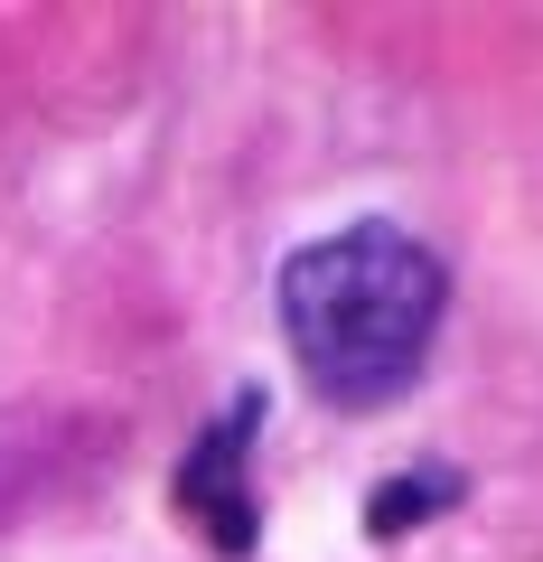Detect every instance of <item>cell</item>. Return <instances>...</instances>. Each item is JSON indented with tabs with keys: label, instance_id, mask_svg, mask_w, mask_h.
I'll list each match as a JSON object with an SVG mask.
<instances>
[{
	"label": "cell",
	"instance_id": "1",
	"mask_svg": "<svg viewBox=\"0 0 543 562\" xmlns=\"http://www.w3.org/2000/svg\"><path fill=\"white\" fill-rule=\"evenodd\" d=\"M282 338L301 357V375L347 413H375L422 375L431 338H441L450 281L431 262V244H412L403 225L365 216L338 235L301 244L282 262Z\"/></svg>",
	"mask_w": 543,
	"mask_h": 562
},
{
	"label": "cell",
	"instance_id": "2",
	"mask_svg": "<svg viewBox=\"0 0 543 562\" xmlns=\"http://www.w3.org/2000/svg\"><path fill=\"white\" fill-rule=\"evenodd\" d=\"M253 422H262V394H235L225 422L179 460V506H188V525H206L216 553H253V525H262L253 497H244V441H253Z\"/></svg>",
	"mask_w": 543,
	"mask_h": 562
},
{
	"label": "cell",
	"instance_id": "3",
	"mask_svg": "<svg viewBox=\"0 0 543 562\" xmlns=\"http://www.w3.org/2000/svg\"><path fill=\"white\" fill-rule=\"evenodd\" d=\"M450 497H460L450 469H431V479H384L375 506H365V525H375V535H412V525H422L431 506H450Z\"/></svg>",
	"mask_w": 543,
	"mask_h": 562
}]
</instances>
